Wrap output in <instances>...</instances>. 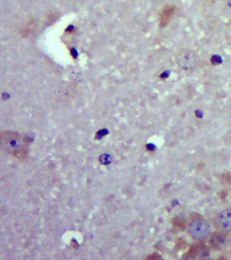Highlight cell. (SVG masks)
Listing matches in <instances>:
<instances>
[{"instance_id": "3957f363", "label": "cell", "mask_w": 231, "mask_h": 260, "mask_svg": "<svg viewBox=\"0 0 231 260\" xmlns=\"http://www.w3.org/2000/svg\"><path fill=\"white\" fill-rule=\"evenodd\" d=\"M214 226L217 232L231 234V208L219 211L214 218Z\"/></svg>"}, {"instance_id": "5b68a950", "label": "cell", "mask_w": 231, "mask_h": 260, "mask_svg": "<svg viewBox=\"0 0 231 260\" xmlns=\"http://www.w3.org/2000/svg\"><path fill=\"white\" fill-rule=\"evenodd\" d=\"M170 16H171V10L170 9L164 10L163 13L162 15V18H161V23L165 25Z\"/></svg>"}, {"instance_id": "6da1fadb", "label": "cell", "mask_w": 231, "mask_h": 260, "mask_svg": "<svg viewBox=\"0 0 231 260\" xmlns=\"http://www.w3.org/2000/svg\"><path fill=\"white\" fill-rule=\"evenodd\" d=\"M1 143L6 151L19 159H25L28 153L27 141L23 137L14 132H7L1 135Z\"/></svg>"}, {"instance_id": "7a4b0ae2", "label": "cell", "mask_w": 231, "mask_h": 260, "mask_svg": "<svg viewBox=\"0 0 231 260\" xmlns=\"http://www.w3.org/2000/svg\"><path fill=\"white\" fill-rule=\"evenodd\" d=\"M187 231L192 240L202 242L211 237L212 228L208 220L203 218H194L188 223Z\"/></svg>"}, {"instance_id": "277c9868", "label": "cell", "mask_w": 231, "mask_h": 260, "mask_svg": "<svg viewBox=\"0 0 231 260\" xmlns=\"http://www.w3.org/2000/svg\"><path fill=\"white\" fill-rule=\"evenodd\" d=\"M179 63L185 68H191L195 66L196 57L191 52L185 53L179 57Z\"/></svg>"}, {"instance_id": "8992f818", "label": "cell", "mask_w": 231, "mask_h": 260, "mask_svg": "<svg viewBox=\"0 0 231 260\" xmlns=\"http://www.w3.org/2000/svg\"><path fill=\"white\" fill-rule=\"evenodd\" d=\"M229 4H230V6H231V0H229Z\"/></svg>"}]
</instances>
